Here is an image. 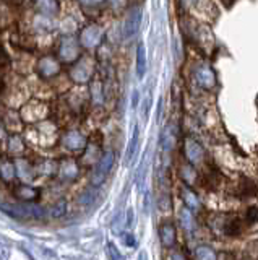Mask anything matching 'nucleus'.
I'll list each match as a JSON object with an SVG mask.
<instances>
[{"label":"nucleus","instance_id":"nucleus-24","mask_svg":"<svg viewBox=\"0 0 258 260\" xmlns=\"http://www.w3.org/2000/svg\"><path fill=\"white\" fill-rule=\"evenodd\" d=\"M55 171H57V164H55L54 161H42L39 166H36V173L39 174H44V176H50L54 174Z\"/></svg>","mask_w":258,"mask_h":260},{"label":"nucleus","instance_id":"nucleus-10","mask_svg":"<svg viewBox=\"0 0 258 260\" xmlns=\"http://www.w3.org/2000/svg\"><path fill=\"white\" fill-rule=\"evenodd\" d=\"M185 156H187L190 164H200L201 161H203V158H205L203 148L200 147L198 142L188 138V140L185 142Z\"/></svg>","mask_w":258,"mask_h":260},{"label":"nucleus","instance_id":"nucleus-6","mask_svg":"<svg viewBox=\"0 0 258 260\" xmlns=\"http://www.w3.org/2000/svg\"><path fill=\"white\" fill-rule=\"evenodd\" d=\"M142 18H143L142 10L138 7L130 8V12H128L127 18H125V23H123V30H122V36L125 37V39H130V37L137 35L140 30V25H142Z\"/></svg>","mask_w":258,"mask_h":260},{"label":"nucleus","instance_id":"nucleus-35","mask_svg":"<svg viewBox=\"0 0 258 260\" xmlns=\"http://www.w3.org/2000/svg\"><path fill=\"white\" fill-rule=\"evenodd\" d=\"M80 2H83L85 5H98L103 2V0H80Z\"/></svg>","mask_w":258,"mask_h":260},{"label":"nucleus","instance_id":"nucleus-25","mask_svg":"<svg viewBox=\"0 0 258 260\" xmlns=\"http://www.w3.org/2000/svg\"><path fill=\"white\" fill-rule=\"evenodd\" d=\"M67 212V202L65 200H59L55 202L52 208H50V217L52 218H62Z\"/></svg>","mask_w":258,"mask_h":260},{"label":"nucleus","instance_id":"nucleus-30","mask_svg":"<svg viewBox=\"0 0 258 260\" xmlns=\"http://www.w3.org/2000/svg\"><path fill=\"white\" fill-rule=\"evenodd\" d=\"M125 3H127V0H109V5L114 10H120L125 7Z\"/></svg>","mask_w":258,"mask_h":260},{"label":"nucleus","instance_id":"nucleus-5","mask_svg":"<svg viewBox=\"0 0 258 260\" xmlns=\"http://www.w3.org/2000/svg\"><path fill=\"white\" fill-rule=\"evenodd\" d=\"M59 55L64 62H75L80 57V42L74 36H67L60 42Z\"/></svg>","mask_w":258,"mask_h":260},{"label":"nucleus","instance_id":"nucleus-12","mask_svg":"<svg viewBox=\"0 0 258 260\" xmlns=\"http://www.w3.org/2000/svg\"><path fill=\"white\" fill-rule=\"evenodd\" d=\"M159 237H161V242L164 247H172L176 244L177 237H176V228H174L172 223H162L161 228H159Z\"/></svg>","mask_w":258,"mask_h":260},{"label":"nucleus","instance_id":"nucleus-1","mask_svg":"<svg viewBox=\"0 0 258 260\" xmlns=\"http://www.w3.org/2000/svg\"><path fill=\"white\" fill-rule=\"evenodd\" d=\"M2 210L7 215H10L12 218H16V220H41L44 217V210L39 207V205H35V203H12V205H8V203H3L2 205Z\"/></svg>","mask_w":258,"mask_h":260},{"label":"nucleus","instance_id":"nucleus-31","mask_svg":"<svg viewBox=\"0 0 258 260\" xmlns=\"http://www.w3.org/2000/svg\"><path fill=\"white\" fill-rule=\"evenodd\" d=\"M122 237H123V242H125V246H128V247H133V246H135V237H133V234L125 233Z\"/></svg>","mask_w":258,"mask_h":260},{"label":"nucleus","instance_id":"nucleus-7","mask_svg":"<svg viewBox=\"0 0 258 260\" xmlns=\"http://www.w3.org/2000/svg\"><path fill=\"white\" fill-rule=\"evenodd\" d=\"M93 74H94V64H93V60L88 57L81 59L80 62H76V65L70 72L72 78L76 83H88L89 78L93 76Z\"/></svg>","mask_w":258,"mask_h":260},{"label":"nucleus","instance_id":"nucleus-4","mask_svg":"<svg viewBox=\"0 0 258 260\" xmlns=\"http://www.w3.org/2000/svg\"><path fill=\"white\" fill-rule=\"evenodd\" d=\"M103 36H104V30L99 25H89L81 31L80 42L83 47L94 49L99 46L101 41H103Z\"/></svg>","mask_w":258,"mask_h":260},{"label":"nucleus","instance_id":"nucleus-8","mask_svg":"<svg viewBox=\"0 0 258 260\" xmlns=\"http://www.w3.org/2000/svg\"><path fill=\"white\" fill-rule=\"evenodd\" d=\"M195 78L200 83V86H203L205 90H211V88L216 86V75L210 65L201 64L200 67L195 70Z\"/></svg>","mask_w":258,"mask_h":260},{"label":"nucleus","instance_id":"nucleus-3","mask_svg":"<svg viewBox=\"0 0 258 260\" xmlns=\"http://www.w3.org/2000/svg\"><path fill=\"white\" fill-rule=\"evenodd\" d=\"M218 218L221 220V224L218 223V226H213L216 233H221L229 237H235L242 233V223H240L239 218L232 217V215H221Z\"/></svg>","mask_w":258,"mask_h":260},{"label":"nucleus","instance_id":"nucleus-15","mask_svg":"<svg viewBox=\"0 0 258 260\" xmlns=\"http://www.w3.org/2000/svg\"><path fill=\"white\" fill-rule=\"evenodd\" d=\"M36 8L44 16H54L59 13V2L57 0H36Z\"/></svg>","mask_w":258,"mask_h":260},{"label":"nucleus","instance_id":"nucleus-13","mask_svg":"<svg viewBox=\"0 0 258 260\" xmlns=\"http://www.w3.org/2000/svg\"><path fill=\"white\" fill-rule=\"evenodd\" d=\"M137 76L140 80L147 75V47H145V42L140 41L137 46Z\"/></svg>","mask_w":258,"mask_h":260},{"label":"nucleus","instance_id":"nucleus-27","mask_svg":"<svg viewBox=\"0 0 258 260\" xmlns=\"http://www.w3.org/2000/svg\"><path fill=\"white\" fill-rule=\"evenodd\" d=\"M108 256H109L111 260H125L122 254L119 252V249H117V246L114 244V242H109V244H108Z\"/></svg>","mask_w":258,"mask_h":260},{"label":"nucleus","instance_id":"nucleus-33","mask_svg":"<svg viewBox=\"0 0 258 260\" xmlns=\"http://www.w3.org/2000/svg\"><path fill=\"white\" fill-rule=\"evenodd\" d=\"M169 259H171V260H187L182 252H172Z\"/></svg>","mask_w":258,"mask_h":260},{"label":"nucleus","instance_id":"nucleus-2","mask_svg":"<svg viewBox=\"0 0 258 260\" xmlns=\"http://www.w3.org/2000/svg\"><path fill=\"white\" fill-rule=\"evenodd\" d=\"M112 164H114V153L106 151L103 156L99 158L96 168H94L93 174H91V184L93 186L103 184L104 179H106V176H108L109 171L112 169Z\"/></svg>","mask_w":258,"mask_h":260},{"label":"nucleus","instance_id":"nucleus-32","mask_svg":"<svg viewBox=\"0 0 258 260\" xmlns=\"http://www.w3.org/2000/svg\"><path fill=\"white\" fill-rule=\"evenodd\" d=\"M0 252H2V260H8L10 257V251H8V247L2 244V249H0Z\"/></svg>","mask_w":258,"mask_h":260},{"label":"nucleus","instance_id":"nucleus-21","mask_svg":"<svg viewBox=\"0 0 258 260\" xmlns=\"http://www.w3.org/2000/svg\"><path fill=\"white\" fill-rule=\"evenodd\" d=\"M16 173H18V176L23 181H31L33 176H35V173H33V168L28 163H25V161L16 163Z\"/></svg>","mask_w":258,"mask_h":260},{"label":"nucleus","instance_id":"nucleus-19","mask_svg":"<svg viewBox=\"0 0 258 260\" xmlns=\"http://www.w3.org/2000/svg\"><path fill=\"white\" fill-rule=\"evenodd\" d=\"M195 259L197 260H218V254L215 249L210 246H198L195 251Z\"/></svg>","mask_w":258,"mask_h":260},{"label":"nucleus","instance_id":"nucleus-23","mask_svg":"<svg viewBox=\"0 0 258 260\" xmlns=\"http://www.w3.org/2000/svg\"><path fill=\"white\" fill-rule=\"evenodd\" d=\"M182 195H184V202H185V205H187L190 210H197V208H198L200 202H198L197 195H195V193H193L192 190L184 189V190H182Z\"/></svg>","mask_w":258,"mask_h":260},{"label":"nucleus","instance_id":"nucleus-11","mask_svg":"<svg viewBox=\"0 0 258 260\" xmlns=\"http://www.w3.org/2000/svg\"><path fill=\"white\" fill-rule=\"evenodd\" d=\"M59 70H60V65L52 57H44L37 64V72L41 74V76H54L59 74Z\"/></svg>","mask_w":258,"mask_h":260},{"label":"nucleus","instance_id":"nucleus-26","mask_svg":"<svg viewBox=\"0 0 258 260\" xmlns=\"http://www.w3.org/2000/svg\"><path fill=\"white\" fill-rule=\"evenodd\" d=\"M181 174H182V179L185 181V184H188V186H192V184H193V181H195V171H193V164H187V166H184L182 171H181Z\"/></svg>","mask_w":258,"mask_h":260},{"label":"nucleus","instance_id":"nucleus-18","mask_svg":"<svg viewBox=\"0 0 258 260\" xmlns=\"http://www.w3.org/2000/svg\"><path fill=\"white\" fill-rule=\"evenodd\" d=\"M138 138H140V130H138V127H135V129H133V135L130 138V143H128V147H127L125 163H130L133 159V156H135L137 148H138Z\"/></svg>","mask_w":258,"mask_h":260},{"label":"nucleus","instance_id":"nucleus-17","mask_svg":"<svg viewBox=\"0 0 258 260\" xmlns=\"http://www.w3.org/2000/svg\"><path fill=\"white\" fill-rule=\"evenodd\" d=\"M18 174L16 173V164L12 163L10 159H2V164H0V176L5 182H12L15 179V176Z\"/></svg>","mask_w":258,"mask_h":260},{"label":"nucleus","instance_id":"nucleus-29","mask_svg":"<svg viewBox=\"0 0 258 260\" xmlns=\"http://www.w3.org/2000/svg\"><path fill=\"white\" fill-rule=\"evenodd\" d=\"M94 200V192H89V190H86L83 195L80 197V203L81 205H89Z\"/></svg>","mask_w":258,"mask_h":260},{"label":"nucleus","instance_id":"nucleus-9","mask_svg":"<svg viewBox=\"0 0 258 260\" xmlns=\"http://www.w3.org/2000/svg\"><path fill=\"white\" fill-rule=\"evenodd\" d=\"M62 143H64L65 148H69L72 151H80L86 147V138L78 130H69L62 137Z\"/></svg>","mask_w":258,"mask_h":260},{"label":"nucleus","instance_id":"nucleus-36","mask_svg":"<svg viewBox=\"0 0 258 260\" xmlns=\"http://www.w3.org/2000/svg\"><path fill=\"white\" fill-rule=\"evenodd\" d=\"M138 260H148V256H147V252H142V254H140V256H138Z\"/></svg>","mask_w":258,"mask_h":260},{"label":"nucleus","instance_id":"nucleus-34","mask_svg":"<svg viewBox=\"0 0 258 260\" xmlns=\"http://www.w3.org/2000/svg\"><path fill=\"white\" fill-rule=\"evenodd\" d=\"M132 221H133V210L128 208V213H127V226H132Z\"/></svg>","mask_w":258,"mask_h":260},{"label":"nucleus","instance_id":"nucleus-16","mask_svg":"<svg viewBox=\"0 0 258 260\" xmlns=\"http://www.w3.org/2000/svg\"><path fill=\"white\" fill-rule=\"evenodd\" d=\"M15 195L20 198V200H25V202H31L37 198L39 195V190L35 189V187L28 186V184H20L18 187L15 189Z\"/></svg>","mask_w":258,"mask_h":260},{"label":"nucleus","instance_id":"nucleus-14","mask_svg":"<svg viewBox=\"0 0 258 260\" xmlns=\"http://www.w3.org/2000/svg\"><path fill=\"white\" fill-rule=\"evenodd\" d=\"M59 174L64 181H74L78 176V164L74 159H65L64 163L60 164L59 168Z\"/></svg>","mask_w":258,"mask_h":260},{"label":"nucleus","instance_id":"nucleus-22","mask_svg":"<svg viewBox=\"0 0 258 260\" xmlns=\"http://www.w3.org/2000/svg\"><path fill=\"white\" fill-rule=\"evenodd\" d=\"M181 223L187 231L193 229V215H192V212H190L188 207H184L181 210Z\"/></svg>","mask_w":258,"mask_h":260},{"label":"nucleus","instance_id":"nucleus-20","mask_svg":"<svg viewBox=\"0 0 258 260\" xmlns=\"http://www.w3.org/2000/svg\"><path fill=\"white\" fill-rule=\"evenodd\" d=\"M8 150L12 154H15V156H20L21 153L25 151V142L23 138L18 137V135H12L8 140Z\"/></svg>","mask_w":258,"mask_h":260},{"label":"nucleus","instance_id":"nucleus-28","mask_svg":"<svg viewBox=\"0 0 258 260\" xmlns=\"http://www.w3.org/2000/svg\"><path fill=\"white\" fill-rule=\"evenodd\" d=\"M245 220L249 223H257L258 221V207H250L245 213Z\"/></svg>","mask_w":258,"mask_h":260}]
</instances>
